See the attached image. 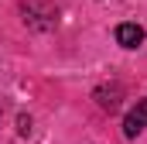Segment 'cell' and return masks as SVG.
Here are the masks:
<instances>
[{"instance_id": "cell-2", "label": "cell", "mask_w": 147, "mask_h": 144, "mask_svg": "<svg viewBox=\"0 0 147 144\" xmlns=\"http://www.w3.org/2000/svg\"><path fill=\"white\" fill-rule=\"evenodd\" d=\"M116 41H120L123 48H137V45L144 41V28L127 21V24H120V28H116Z\"/></svg>"}, {"instance_id": "cell-1", "label": "cell", "mask_w": 147, "mask_h": 144, "mask_svg": "<svg viewBox=\"0 0 147 144\" xmlns=\"http://www.w3.org/2000/svg\"><path fill=\"white\" fill-rule=\"evenodd\" d=\"M144 127H147V100H137V107L130 110L127 120H123V134L127 137H137Z\"/></svg>"}]
</instances>
